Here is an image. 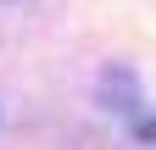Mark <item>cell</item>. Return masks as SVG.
<instances>
[{"instance_id":"7a4b0ae2","label":"cell","mask_w":156,"mask_h":150,"mask_svg":"<svg viewBox=\"0 0 156 150\" xmlns=\"http://www.w3.org/2000/svg\"><path fill=\"white\" fill-rule=\"evenodd\" d=\"M140 139H156V122H140Z\"/></svg>"},{"instance_id":"6da1fadb","label":"cell","mask_w":156,"mask_h":150,"mask_svg":"<svg viewBox=\"0 0 156 150\" xmlns=\"http://www.w3.org/2000/svg\"><path fill=\"white\" fill-rule=\"evenodd\" d=\"M101 95H106L112 111H128V106H140V84L128 78V67H112V72H106V84H101Z\"/></svg>"}]
</instances>
